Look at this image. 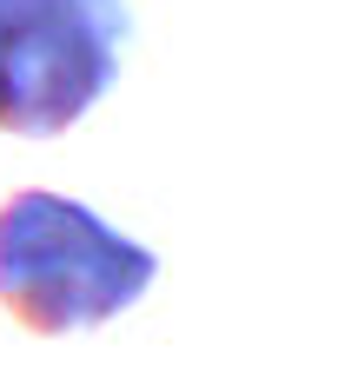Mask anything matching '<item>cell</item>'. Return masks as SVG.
<instances>
[{
    "label": "cell",
    "instance_id": "obj_1",
    "mask_svg": "<svg viewBox=\"0 0 358 365\" xmlns=\"http://www.w3.org/2000/svg\"><path fill=\"white\" fill-rule=\"evenodd\" d=\"M159 279V252L126 240L93 206L27 186L0 200V306L27 332L60 339L107 326Z\"/></svg>",
    "mask_w": 358,
    "mask_h": 365
},
{
    "label": "cell",
    "instance_id": "obj_2",
    "mask_svg": "<svg viewBox=\"0 0 358 365\" xmlns=\"http://www.w3.org/2000/svg\"><path fill=\"white\" fill-rule=\"evenodd\" d=\"M126 0H0V133L53 140L113 93Z\"/></svg>",
    "mask_w": 358,
    "mask_h": 365
}]
</instances>
